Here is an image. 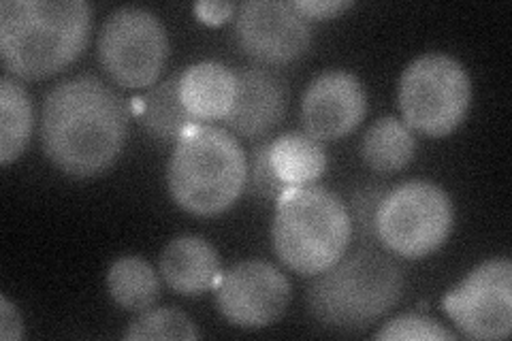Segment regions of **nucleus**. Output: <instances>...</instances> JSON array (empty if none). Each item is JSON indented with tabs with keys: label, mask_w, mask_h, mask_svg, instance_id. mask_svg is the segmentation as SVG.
Returning a JSON list of instances; mask_svg holds the SVG:
<instances>
[{
	"label": "nucleus",
	"mask_w": 512,
	"mask_h": 341,
	"mask_svg": "<svg viewBox=\"0 0 512 341\" xmlns=\"http://www.w3.org/2000/svg\"><path fill=\"white\" fill-rule=\"evenodd\" d=\"M404 271L393 256L365 246L314 275L308 312L323 327L359 333L387 316L404 297Z\"/></svg>",
	"instance_id": "7ed1b4c3"
},
{
	"label": "nucleus",
	"mask_w": 512,
	"mask_h": 341,
	"mask_svg": "<svg viewBox=\"0 0 512 341\" xmlns=\"http://www.w3.org/2000/svg\"><path fill=\"white\" fill-rule=\"evenodd\" d=\"M416 152V137L410 126L395 116H382L367 128L361 141V156L376 173L406 169Z\"/></svg>",
	"instance_id": "a211bd4d"
},
{
	"label": "nucleus",
	"mask_w": 512,
	"mask_h": 341,
	"mask_svg": "<svg viewBox=\"0 0 512 341\" xmlns=\"http://www.w3.org/2000/svg\"><path fill=\"white\" fill-rule=\"evenodd\" d=\"M235 79V99L224 126L235 137L250 141L267 137L286 116L284 79L263 64L235 71Z\"/></svg>",
	"instance_id": "ddd939ff"
},
{
	"label": "nucleus",
	"mask_w": 512,
	"mask_h": 341,
	"mask_svg": "<svg viewBox=\"0 0 512 341\" xmlns=\"http://www.w3.org/2000/svg\"><path fill=\"white\" fill-rule=\"evenodd\" d=\"M39 137L43 154L62 173L79 180L101 175L124 150L128 107L99 77L64 79L45 94Z\"/></svg>",
	"instance_id": "f257e3e1"
},
{
	"label": "nucleus",
	"mask_w": 512,
	"mask_h": 341,
	"mask_svg": "<svg viewBox=\"0 0 512 341\" xmlns=\"http://www.w3.org/2000/svg\"><path fill=\"white\" fill-rule=\"evenodd\" d=\"M444 312L470 339L502 341L512 331V263L489 258L442 299Z\"/></svg>",
	"instance_id": "1a4fd4ad"
},
{
	"label": "nucleus",
	"mask_w": 512,
	"mask_h": 341,
	"mask_svg": "<svg viewBox=\"0 0 512 341\" xmlns=\"http://www.w3.org/2000/svg\"><path fill=\"white\" fill-rule=\"evenodd\" d=\"M271 141L256 143L248 154V177H246V190L252 197H259L265 201H278L286 186L278 180L269 158Z\"/></svg>",
	"instance_id": "5701e85b"
},
{
	"label": "nucleus",
	"mask_w": 512,
	"mask_h": 341,
	"mask_svg": "<svg viewBox=\"0 0 512 341\" xmlns=\"http://www.w3.org/2000/svg\"><path fill=\"white\" fill-rule=\"evenodd\" d=\"M248 154L227 128L192 124L167 165L171 199L192 216H218L246 190Z\"/></svg>",
	"instance_id": "20e7f679"
},
{
	"label": "nucleus",
	"mask_w": 512,
	"mask_h": 341,
	"mask_svg": "<svg viewBox=\"0 0 512 341\" xmlns=\"http://www.w3.org/2000/svg\"><path fill=\"white\" fill-rule=\"evenodd\" d=\"M367 113V94L357 75L325 71L310 81L301 99L303 131L318 141L350 135Z\"/></svg>",
	"instance_id": "f8f14e48"
},
{
	"label": "nucleus",
	"mask_w": 512,
	"mask_h": 341,
	"mask_svg": "<svg viewBox=\"0 0 512 341\" xmlns=\"http://www.w3.org/2000/svg\"><path fill=\"white\" fill-rule=\"evenodd\" d=\"M24 337V320L18 307H15L5 295L0 297V339L18 341Z\"/></svg>",
	"instance_id": "bb28decb"
},
{
	"label": "nucleus",
	"mask_w": 512,
	"mask_h": 341,
	"mask_svg": "<svg viewBox=\"0 0 512 341\" xmlns=\"http://www.w3.org/2000/svg\"><path fill=\"white\" fill-rule=\"evenodd\" d=\"M169 58L167 30L156 13L120 7L109 13L99 35V60L122 88H152Z\"/></svg>",
	"instance_id": "6e6552de"
},
{
	"label": "nucleus",
	"mask_w": 512,
	"mask_h": 341,
	"mask_svg": "<svg viewBox=\"0 0 512 341\" xmlns=\"http://www.w3.org/2000/svg\"><path fill=\"white\" fill-rule=\"evenodd\" d=\"M271 165L286 188L310 186L327 173L329 156L323 141L306 131H291L271 141Z\"/></svg>",
	"instance_id": "dca6fc26"
},
{
	"label": "nucleus",
	"mask_w": 512,
	"mask_h": 341,
	"mask_svg": "<svg viewBox=\"0 0 512 341\" xmlns=\"http://www.w3.org/2000/svg\"><path fill=\"white\" fill-rule=\"evenodd\" d=\"M126 341H148V339H199L201 333L192 318L178 307H150L139 312L122 335Z\"/></svg>",
	"instance_id": "412c9836"
},
{
	"label": "nucleus",
	"mask_w": 512,
	"mask_h": 341,
	"mask_svg": "<svg viewBox=\"0 0 512 341\" xmlns=\"http://www.w3.org/2000/svg\"><path fill=\"white\" fill-rule=\"evenodd\" d=\"M160 278L182 297H199L212 290L220 275L216 248L201 235H180L171 239L158 263Z\"/></svg>",
	"instance_id": "4468645a"
},
{
	"label": "nucleus",
	"mask_w": 512,
	"mask_h": 341,
	"mask_svg": "<svg viewBox=\"0 0 512 341\" xmlns=\"http://www.w3.org/2000/svg\"><path fill=\"white\" fill-rule=\"evenodd\" d=\"M352 5H355L352 0H295L293 3L297 13L308 22L333 20L346 9H350Z\"/></svg>",
	"instance_id": "393cba45"
},
{
	"label": "nucleus",
	"mask_w": 512,
	"mask_h": 341,
	"mask_svg": "<svg viewBox=\"0 0 512 341\" xmlns=\"http://www.w3.org/2000/svg\"><path fill=\"white\" fill-rule=\"evenodd\" d=\"M141 122L148 135L163 143H178V139L197 120L190 116L180 96V73L154 84L141 99Z\"/></svg>",
	"instance_id": "f3484780"
},
{
	"label": "nucleus",
	"mask_w": 512,
	"mask_h": 341,
	"mask_svg": "<svg viewBox=\"0 0 512 341\" xmlns=\"http://www.w3.org/2000/svg\"><path fill=\"white\" fill-rule=\"evenodd\" d=\"M352 222L346 203L323 186L286 188L276 201L271 246L280 263L314 278L346 254Z\"/></svg>",
	"instance_id": "39448f33"
},
{
	"label": "nucleus",
	"mask_w": 512,
	"mask_h": 341,
	"mask_svg": "<svg viewBox=\"0 0 512 341\" xmlns=\"http://www.w3.org/2000/svg\"><path fill=\"white\" fill-rule=\"evenodd\" d=\"M35 126V109L30 94L18 79L0 77V162L11 165L28 148Z\"/></svg>",
	"instance_id": "6ab92c4d"
},
{
	"label": "nucleus",
	"mask_w": 512,
	"mask_h": 341,
	"mask_svg": "<svg viewBox=\"0 0 512 341\" xmlns=\"http://www.w3.org/2000/svg\"><path fill=\"white\" fill-rule=\"evenodd\" d=\"M90 30L92 5L86 0H3V67L15 79L52 77L86 50Z\"/></svg>",
	"instance_id": "f03ea898"
},
{
	"label": "nucleus",
	"mask_w": 512,
	"mask_h": 341,
	"mask_svg": "<svg viewBox=\"0 0 512 341\" xmlns=\"http://www.w3.org/2000/svg\"><path fill=\"white\" fill-rule=\"evenodd\" d=\"M220 316L237 329L259 331L282 318L291 303V282L267 261H242L220 271L216 286Z\"/></svg>",
	"instance_id": "9d476101"
},
{
	"label": "nucleus",
	"mask_w": 512,
	"mask_h": 341,
	"mask_svg": "<svg viewBox=\"0 0 512 341\" xmlns=\"http://www.w3.org/2000/svg\"><path fill=\"white\" fill-rule=\"evenodd\" d=\"M387 190H389L387 186H380V184L359 186L355 192H352L350 203L346 205L350 222H352V233L357 229V233L365 241L376 239V214Z\"/></svg>",
	"instance_id": "b1692460"
},
{
	"label": "nucleus",
	"mask_w": 512,
	"mask_h": 341,
	"mask_svg": "<svg viewBox=\"0 0 512 341\" xmlns=\"http://www.w3.org/2000/svg\"><path fill=\"white\" fill-rule=\"evenodd\" d=\"M397 103L410 131L431 139L446 137L466 120L472 103L470 75L448 54L419 56L399 77Z\"/></svg>",
	"instance_id": "423d86ee"
},
{
	"label": "nucleus",
	"mask_w": 512,
	"mask_h": 341,
	"mask_svg": "<svg viewBox=\"0 0 512 341\" xmlns=\"http://www.w3.org/2000/svg\"><path fill=\"white\" fill-rule=\"evenodd\" d=\"M455 224L448 192L425 180H410L387 190L376 214V239L391 254L421 261L440 250Z\"/></svg>",
	"instance_id": "0eeeda50"
},
{
	"label": "nucleus",
	"mask_w": 512,
	"mask_h": 341,
	"mask_svg": "<svg viewBox=\"0 0 512 341\" xmlns=\"http://www.w3.org/2000/svg\"><path fill=\"white\" fill-rule=\"evenodd\" d=\"M235 35L239 47L263 67L295 62L312 45L310 22L286 0H246L237 7Z\"/></svg>",
	"instance_id": "9b49d317"
},
{
	"label": "nucleus",
	"mask_w": 512,
	"mask_h": 341,
	"mask_svg": "<svg viewBox=\"0 0 512 341\" xmlns=\"http://www.w3.org/2000/svg\"><path fill=\"white\" fill-rule=\"evenodd\" d=\"M459 335L448 331L444 324H440L434 318H427L421 314H404L382 324V329L374 333V339L378 341H455Z\"/></svg>",
	"instance_id": "4be33fe9"
},
{
	"label": "nucleus",
	"mask_w": 512,
	"mask_h": 341,
	"mask_svg": "<svg viewBox=\"0 0 512 341\" xmlns=\"http://www.w3.org/2000/svg\"><path fill=\"white\" fill-rule=\"evenodd\" d=\"M237 13V5L229 3V0H199L195 5V15L199 22L207 26H220L229 22Z\"/></svg>",
	"instance_id": "a878e982"
},
{
	"label": "nucleus",
	"mask_w": 512,
	"mask_h": 341,
	"mask_svg": "<svg viewBox=\"0 0 512 341\" xmlns=\"http://www.w3.org/2000/svg\"><path fill=\"white\" fill-rule=\"evenodd\" d=\"M107 290L126 312H146L160 299V278L143 256H120L107 271Z\"/></svg>",
	"instance_id": "aec40b11"
},
{
	"label": "nucleus",
	"mask_w": 512,
	"mask_h": 341,
	"mask_svg": "<svg viewBox=\"0 0 512 341\" xmlns=\"http://www.w3.org/2000/svg\"><path fill=\"white\" fill-rule=\"evenodd\" d=\"M237 79L227 64L203 60L180 71V96L197 122L224 120L233 107Z\"/></svg>",
	"instance_id": "2eb2a0df"
}]
</instances>
